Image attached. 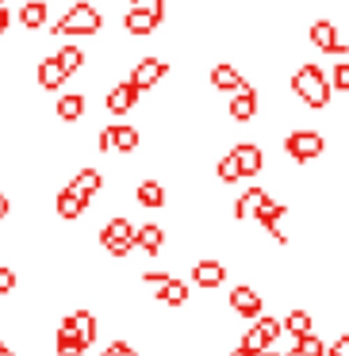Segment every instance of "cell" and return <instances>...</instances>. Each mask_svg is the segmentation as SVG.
<instances>
[{
	"label": "cell",
	"instance_id": "cell-34",
	"mask_svg": "<svg viewBox=\"0 0 349 356\" xmlns=\"http://www.w3.org/2000/svg\"><path fill=\"white\" fill-rule=\"evenodd\" d=\"M12 215V200H8V195H4V192H0V222H4V218H8Z\"/></svg>",
	"mask_w": 349,
	"mask_h": 356
},
{
	"label": "cell",
	"instance_id": "cell-16",
	"mask_svg": "<svg viewBox=\"0 0 349 356\" xmlns=\"http://www.w3.org/2000/svg\"><path fill=\"white\" fill-rule=\"evenodd\" d=\"M280 325H284V333L292 341H303V337H311V333H315V314H311V310H303V307H292Z\"/></svg>",
	"mask_w": 349,
	"mask_h": 356
},
{
	"label": "cell",
	"instance_id": "cell-17",
	"mask_svg": "<svg viewBox=\"0 0 349 356\" xmlns=\"http://www.w3.org/2000/svg\"><path fill=\"white\" fill-rule=\"evenodd\" d=\"M211 85L219 88V92H242V88L249 85L246 77H242L238 70H234V65H226V62H219V65H211Z\"/></svg>",
	"mask_w": 349,
	"mask_h": 356
},
{
	"label": "cell",
	"instance_id": "cell-29",
	"mask_svg": "<svg viewBox=\"0 0 349 356\" xmlns=\"http://www.w3.org/2000/svg\"><path fill=\"white\" fill-rule=\"evenodd\" d=\"M215 177L223 180V184H238V180H242V172H238V165L231 161V154H226V157H219V165H215Z\"/></svg>",
	"mask_w": 349,
	"mask_h": 356
},
{
	"label": "cell",
	"instance_id": "cell-20",
	"mask_svg": "<svg viewBox=\"0 0 349 356\" xmlns=\"http://www.w3.org/2000/svg\"><path fill=\"white\" fill-rule=\"evenodd\" d=\"M139 142H142L139 127L111 123V149H116V154H134V149H139Z\"/></svg>",
	"mask_w": 349,
	"mask_h": 356
},
{
	"label": "cell",
	"instance_id": "cell-23",
	"mask_svg": "<svg viewBox=\"0 0 349 356\" xmlns=\"http://www.w3.org/2000/svg\"><path fill=\"white\" fill-rule=\"evenodd\" d=\"M157 299H162L165 307L180 310V307H188V299H192V287H188L185 280H177V276H173V280H169V287H165V291L157 295Z\"/></svg>",
	"mask_w": 349,
	"mask_h": 356
},
{
	"label": "cell",
	"instance_id": "cell-36",
	"mask_svg": "<svg viewBox=\"0 0 349 356\" xmlns=\"http://www.w3.org/2000/svg\"><path fill=\"white\" fill-rule=\"evenodd\" d=\"M0 356H16V348H12V345H0Z\"/></svg>",
	"mask_w": 349,
	"mask_h": 356
},
{
	"label": "cell",
	"instance_id": "cell-26",
	"mask_svg": "<svg viewBox=\"0 0 349 356\" xmlns=\"http://www.w3.org/2000/svg\"><path fill=\"white\" fill-rule=\"evenodd\" d=\"M326 345H330V341L311 333V337H303V341H292V348H288L284 356H326Z\"/></svg>",
	"mask_w": 349,
	"mask_h": 356
},
{
	"label": "cell",
	"instance_id": "cell-13",
	"mask_svg": "<svg viewBox=\"0 0 349 356\" xmlns=\"http://www.w3.org/2000/svg\"><path fill=\"white\" fill-rule=\"evenodd\" d=\"M65 188H73V192H77L85 203H93L96 195L104 192V172H100V169H93V165H85V169H77V177H73Z\"/></svg>",
	"mask_w": 349,
	"mask_h": 356
},
{
	"label": "cell",
	"instance_id": "cell-8",
	"mask_svg": "<svg viewBox=\"0 0 349 356\" xmlns=\"http://www.w3.org/2000/svg\"><path fill=\"white\" fill-rule=\"evenodd\" d=\"M165 73H169V62H165V58H142V62H134V70H131L127 81H131V85L139 88V96H142V92H150Z\"/></svg>",
	"mask_w": 349,
	"mask_h": 356
},
{
	"label": "cell",
	"instance_id": "cell-6",
	"mask_svg": "<svg viewBox=\"0 0 349 356\" xmlns=\"http://www.w3.org/2000/svg\"><path fill=\"white\" fill-rule=\"evenodd\" d=\"M269 200H272V195L265 192L261 184H249L246 192H238V200H234V207H231L234 222H257V215L269 207Z\"/></svg>",
	"mask_w": 349,
	"mask_h": 356
},
{
	"label": "cell",
	"instance_id": "cell-10",
	"mask_svg": "<svg viewBox=\"0 0 349 356\" xmlns=\"http://www.w3.org/2000/svg\"><path fill=\"white\" fill-rule=\"evenodd\" d=\"M311 42H315L323 54H349V47L338 35V24H330V19H315V24H311Z\"/></svg>",
	"mask_w": 349,
	"mask_h": 356
},
{
	"label": "cell",
	"instance_id": "cell-3",
	"mask_svg": "<svg viewBox=\"0 0 349 356\" xmlns=\"http://www.w3.org/2000/svg\"><path fill=\"white\" fill-rule=\"evenodd\" d=\"M326 149V138L318 131H311V127H300V131H292L284 138V154L292 157L295 165H307V161H318Z\"/></svg>",
	"mask_w": 349,
	"mask_h": 356
},
{
	"label": "cell",
	"instance_id": "cell-7",
	"mask_svg": "<svg viewBox=\"0 0 349 356\" xmlns=\"http://www.w3.org/2000/svg\"><path fill=\"white\" fill-rule=\"evenodd\" d=\"M62 330H70L85 348H93L96 337H100V322H96L93 310H73V314H65L62 318Z\"/></svg>",
	"mask_w": 349,
	"mask_h": 356
},
{
	"label": "cell",
	"instance_id": "cell-2",
	"mask_svg": "<svg viewBox=\"0 0 349 356\" xmlns=\"http://www.w3.org/2000/svg\"><path fill=\"white\" fill-rule=\"evenodd\" d=\"M100 249L108 257H131L134 253V222L123 215H111L108 222L100 226Z\"/></svg>",
	"mask_w": 349,
	"mask_h": 356
},
{
	"label": "cell",
	"instance_id": "cell-31",
	"mask_svg": "<svg viewBox=\"0 0 349 356\" xmlns=\"http://www.w3.org/2000/svg\"><path fill=\"white\" fill-rule=\"evenodd\" d=\"M330 88H338V92H349V62H338V65H334Z\"/></svg>",
	"mask_w": 349,
	"mask_h": 356
},
{
	"label": "cell",
	"instance_id": "cell-28",
	"mask_svg": "<svg viewBox=\"0 0 349 356\" xmlns=\"http://www.w3.org/2000/svg\"><path fill=\"white\" fill-rule=\"evenodd\" d=\"M123 27H127V35H150L157 27V19L146 16V12H139V8H131V12H127V19H123Z\"/></svg>",
	"mask_w": 349,
	"mask_h": 356
},
{
	"label": "cell",
	"instance_id": "cell-18",
	"mask_svg": "<svg viewBox=\"0 0 349 356\" xmlns=\"http://www.w3.org/2000/svg\"><path fill=\"white\" fill-rule=\"evenodd\" d=\"M254 115H257V88L246 85L242 92L231 96V119L234 123H249Z\"/></svg>",
	"mask_w": 349,
	"mask_h": 356
},
{
	"label": "cell",
	"instance_id": "cell-15",
	"mask_svg": "<svg viewBox=\"0 0 349 356\" xmlns=\"http://www.w3.org/2000/svg\"><path fill=\"white\" fill-rule=\"evenodd\" d=\"M85 211H88V203L81 200L73 188H62V192H54V215L62 218V222H77Z\"/></svg>",
	"mask_w": 349,
	"mask_h": 356
},
{
	"label": "cell",
	"instance_id": "cell-39",
	"mask_svg": "<svg viewBox=\"0 0 349 356\" xmlns=\"http://www.w3.org/2000/svg\"><path fill=\"white\" fill-rule=\"evenodd\" d=\"M0 345H4V341H0Z\"/></svg>",
	"mask_w": 349,
	"mask_h": 356
},
{
	"label": "cell",
	"instance_id": "cell-9",
	"mask_svg": "<svg viewBox=\"0 0 349 356\" xmlns=\"http://www.w3.org/2000/svg\"><path fill=\"white\" fill-rule=\"evenodd\" d=\"M192 284L203 287V291H215V287L226 284V264L215 261V257H200L192 264Z\"/></svg>",
	"mask_w": 349,
	"mask_h": 356
},
{
	"label": "cell",
	"instance_id": "cell-11",
	"mask_svg": "<svg viewBox=\"0 0 349 356\" xmlns=\"http://www.w3.org/2000/svg\"><path fill=\"white\" fill-rule=\"evenodd\" d=\"M231 161L238 165L242 177H257V172L265 169V154L257 142H238V146H231Z\"/></svg>",
	"mask_w": 349,
	"mask_h": 356
},
{
	"label": "cell",
	"instance_id": "cell-21",
	"mask_svg": "<svg viewBox=\"0 0 349 356\" xmlns=\"http://www.w3.org/2000/svg\"><path fill=\"white\" fill-rule=\"evenodd\" d=\"M134 200H139V207H150V211L165 207V188H162V180H139V188H134Z\"/></svg>",
	"mask_w": 349,
	"mask_h": 356
},
{
	"label": "cell",
	"instance_id": "cell-22",
	"mask_svg": "<svg viewBox=\"0 0 349 356\" xmlns=\"http://www.w3.org/2000/svg\"><path fill=\"white\" fill-rule=\"evenodd\" d=\"M39 85L47 88V92H54V88H62V85H65V73H62V65H58V58H54V54L39 62Z\"/></svg>",
	"mask_w": 349,
	"mask_h": 356
},
{
	"label": "cell",
	"instance_id": "cell-14",
	"mask_svg": "<svg viewBox=\"0 0 349 356\" xmlns=\"http://www.w3.org/2000/svg\"><path fill=\"white\" fill-rule=\"evenodd\" d=\"M134 104H139V88H134L131 81H116V85L108 88V100H104V108H108L111 115H127Z\"/></svg>",
	"mask_w": 349,
	"mask_h": 356
},
{
	"label": "cell",
	"instance_id": "cell-32",
	"mask_svg": "<svg viewBox=\"0 0 349 356\" xmlns=\"http://www.w3.org/2000/svg\"><path fill=\"white\" fill-rule=\"evenodd\" d=\"M326 356H349V333H338V337L326 345Z\"/></svg>",
	"mask_w": 349,
	"mask_h": 356
},
{
	"label": "cell",
	"instance_id": "cell-37",
	"mask_svg": "<svg viewBox=\"0 0 349 356\" xmlns=\"http://www.w3.org/2000/svg\"><path fill=\"white\" fill-rule=\"evenodd\" d=\"M226 356H249V353H246V348H238V345H234V348H231V353H226Z\"/></svg>",
	"mask_w": 349,
	"mask_h": 356
},
{
	"label": "cell",
	"instance_id": "cell-5",
	"mask_svg": "<svg viewBox=\"0 0 349 356\" xmlns=\"http://www.w3.org/2000/svg\"><path fill=\"white\" fill-rule=\"evenodd\" d=\"M226 307H231L238 318H246V322H257V318L265 314L261 291H257V287H249V284H234L231 295H226Z\"/></svg>",
	"mask_w": 349,
	"mask_h": 356
},
{
	"label": "cell",
	"instance_id": "cell-38",
	"mask_svg": "<svg viewBox=\"0 0 349 356\" xmlns=\"http://www.w3.org/2000/svg\"><path fill=\"white\" fill-rule=\"evenodd\" d=\"M0 8H4V0H0Z\"/></svg>",
	"mask_w": 349,
	"mask_h": 356
},
{
	"label": "cell",
	"instance_id": "cell-35",
	"mask_svg": "<svg viewBox=\"0 0 349 356\" xmlns=\"http://www.w3.org/2000/svg\"><path fill=\"white\" fill-rule=\"evenodd\" d=\"M4 31H8V12L0 8V35H4Z\"/></svg>",
	"mask_w": 349,
	"mask_h": 356
},
{
	"label": "cell",
	"instance_id": "cell-4",
	"mask_svg": "<svg viewBox=\"0 0 349 356\" xmlns=\"http://www.w3.org/2000/svg\"><path fill=\"white\" fill-rule=\"evenodd\" d=\"M100 24H104L100 12L81 0V4H73V8L54 24V35H96V31H100Z\"/></svg>",
	"mask_w": 349,
	"mask_h": 356
},
{
	"label": "cell",
	"instance_id": "cell-30",
	"mask_svg": "<svg viewBox=\"0 0 349 356\" xmlns=\"http://www.w3.org/2000/svg\"><path fill=\"white\" fill-rule=\"evenodd\" d=\"M131 8L146 12V16H154L157 24H162V16H165V0H131Z\"/></svg>",
	"mask_w": 349,
	"mask_h": 356
},
{
	"label": "cell",
	"instance_id": "cell-25",
	"mask_svg": "<svg viewBox=\"0 0 349 356\" xmlns=\"http://www.w3.org/2000/svg\"><path fill=\"white\" fill-rule=\"evenodd\" d=\"M54 58H58V65H62V73L70 77V73H77L81 65H85V50L81 47H73V42H65L62 50H54Z\"/></svg>",
	"mask_w": 349,
	"mask_h": 356
},
{
	"label": "cell",
	"instance_id": "cell-24",
	"mask_svg": "<svg viewBox=\"0 0 349 356\" xmlns=\"http://www.w3.org/2000/svg\"><path fill=\"white\" fill-rule=\"evenodd\" d=\"M47 16H50V8H47V0H27L24 8H20V24L24 27H42L47 24Z\"/></svg>",
	"mask_w": 349,
	"mask_h": 356
},
{
	"label": "cell",
	"instance_id": "cell-27",
	"mask_svg": "<svg viewBox=\"0 0 349 356\" xmlns=\"http://www.w3.org/2000/svg\"><path fill=\"white\" fill-rule=\"evenodd\" d=\"M85 353H88V348L81 345L70 330H62V325H58V333H54V356H85Z\"/></svg>",
	"mask_w": 349,
	"mask_h": 356
},
{
	"label": "cell",
	"instance_id": "cell-33",
	"mask_svg": "<svg viewBox=\"0 0 349 356\" xmlns=\"http://www.w3.org/2000/svg\"><path fill=\"white\" fill-rule=\"evenodd\" d=\"M96 149H100V154H111V127H104V131H100V138H96Z\"/></svg>",
	"mask_w": 349,
	"mask_h": 356
},
{
	"label": "cell",
	"instance_id": "cell-19",
	"mask_svg": "<svg viewBox=\"0 0 349 356\" xmlns=\"http://www.w3.org/2000/svg\"><path fill=\"white\" fill-rule=\"evenodd\" d=\"M85 111H88V104L81 92H62L54 104V115L62 119V123H77V119H85Z\"/></svg>",
	"mask_w": 349,
	"mask_h": 356
},
{
	"label": "cell",
	"instance_id": "cell-12",
	"mask_svg": "<svg viewBox=\"0 0 349 356\" xmlns=\"http://www.w3.org/2000/svg\"><path fill=\"white\" fill-rule=\"evenodd\" d=\"M134 249H142L146 257H162V249H165V226L162 222L134 226Z\"/></svg>",
	"mask_w": 349,
	"mask_h": 356
},
{
	"label": "cell",
	"instance_id": "cell-1",
	"mask_svg": "<svg viewBox=\"0 0 349 356\" xmlns=\"http://www.w3.org/2000/svg\"><path fill=\"white\" fill-rule=\"evenodd\" d=\"M292 92L300 96L307 108H315V111H323L326 104H330V77H326L318 65H300V70L292 73Z\"/></svg>",
	"mask_w": 349,
	"mask_h": 356
}]
</instances>
